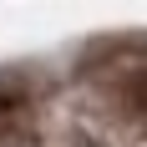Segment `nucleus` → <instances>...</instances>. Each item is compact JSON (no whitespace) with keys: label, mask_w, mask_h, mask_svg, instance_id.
<instances>
[{"label":"nucleus","mask_w":147,"mask_h":147,"mask_svg":"<svg viewBox=\"0 0 147 147\" xmlns=\"http://www.w3.org/2000/svg\"><path fill=\"white\" fill-rule=\"evenodd\" d=\"M117 102L127 107V117L147 122V66H132V71L117 81Z\"/></svg>","instance_id":"nucleus-1"}]
</instances>
